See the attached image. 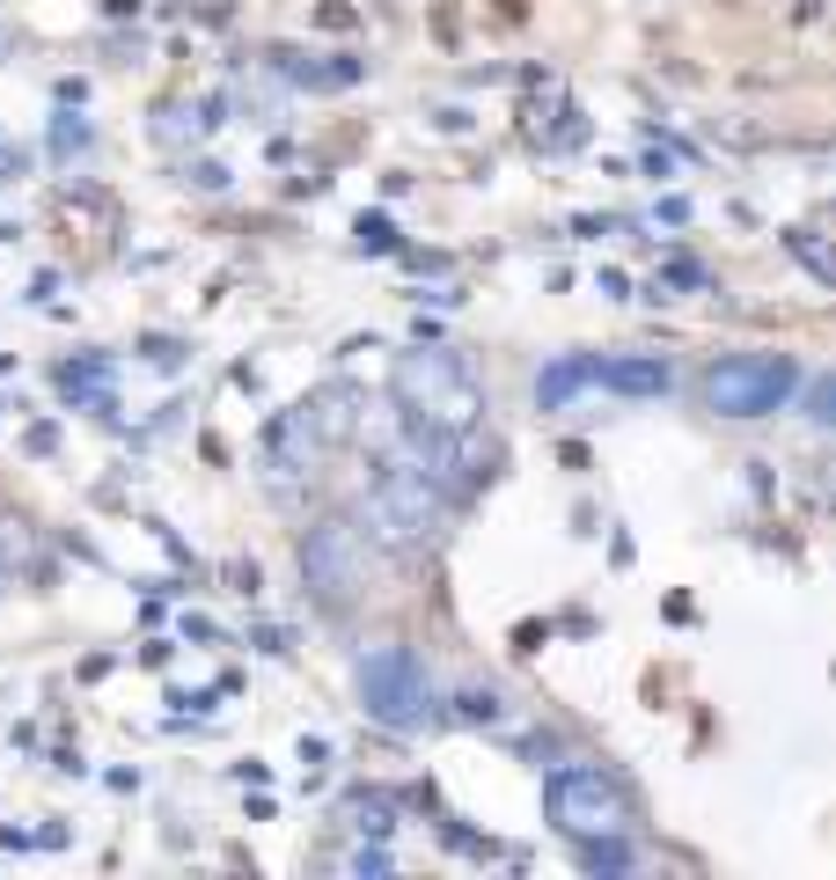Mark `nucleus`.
Listing matches in <instances>:
<instances>
[{"label": "nucleus", "mask_w": 836, "mask_h": 880, "mask_svg": "<svg viewBox=\"0 0 836 880\" xmlns=\"http://www.w3.org/2000/svg\"><path fill=\"white\" fill-rule=\"evenodd\" d=\"M390 396L404 426H426V433H477V418H485V390L469 382V367L441 345H418L404 352L390 374Z\"/></svg>", "instance_id": "1"}, {"label": "nucleus", "mask_w": 836, "mask_h": 880, "mask_svg": "<svg viewBox=\"0 0 836 880\" xmlns=\"http://www.w3.org/2000/svg\"><path fill=\"white\" fill-rule=\"evenodd\" d=\"M368 521L390 551H426L448 521V499L426 470H411L396 455V463H382V477H374V491H368Z\"/></svg>", "instance_id": "2"}, {"label": "nucleus", "mask_w": 836, "mask_h": 880, "mask_svg": "<svg viewBox=\"0 0 836 880\" xmlns=\"http://www.w3.org/2000/svg\"><path fill=\"white\" fill-rule=\"evenodd\" d=\"M360 705H368L374 727L390 733H411L433 719V683H426V668H418L411 646H374L360 653Z\"/></svg>", "instance_id": "3"}, {"label": "nucleus", "mask_w": 836, "mask_h": 880, "mask_svg": "<svg viewBox=\"0 0 836 880\" xmlns=\"http://www.w3.org/2000/svg\"><path fill=\"white\" fill-rule=\"evenodd\" d=\"M792 390H800V367L786 352H741V360H719L705 374V404L719 418H770L786 412Z\"/></svg>", "instance_id": "4"}, {"label": "nucleus", "mask_w": 836, "mask_h": 880, "mask_svg": "<svg viewBox=\"0 0 836 880\" xmlns=\"http://www.w3.org/2000/svg\"><path fill=\"white\" fill-rule=\"evenodd\" d=\"M543 807H550V822H558L572 844L631 830V800H624V785L602 778V771H558V778L543 785Z\"/></svg>", "instance_id": "5"}, {"label": "nucleus", "mask_w": 836, "mask_h": 880, "mask_svg": "<svg viewBox=\"0 0 836 880\" xmlns=\"http://www.w3.org/2000/svg\"><path fill=\"white\" fill-rule=\"evenodd\" d=\"M368 572V551H360V529L352 521H316L309 543H301V580L316 587L323 602H345Z\"/></svg>", "instance_id": "6"}, {"label": "nucleus", "mask_w": 836, "mask_h": 880, "mask_svg": "<svg viewBox=\"0 0 836 880\" xmlns=\"http://www.w3.org/2000/svg\"><path fill=\"white\" fill-rule=\"evenodd\" d=\"M323 455V426H316V404H287V412L265 426V463L279 485H294V477H309Z\"/></svg>", "instance_id": "7"}, {"label": "nucleus", "mask_w": 836, "mask_h": 880, "mask_svg": "<svg viewBox=\"0 0 836 880\" xmlns=\"http://www.w3.org/2000/svg\"><path fill=\"white\" fill-rule=\"evenodd\" d=\"M594 382H602V390H616V396H667V382H675V374H667V360H653V352H639V360H594Z\"/></svg>", "instance_id": "8"}, {"label": "nucleus", "mask_w": 836, "mask_h": 880, "mask_svg": "<svg viewBox=\"0 0 836 880\" xmlns=\"http://www.w3.org/2000/svg\"><path fill=\"white\" fill-rule=\"evenodd\" d=\"M588 382H594V360L566 352L558 367H543V374H536V404H543V412H558V404H566L572 390H588Z\"/></svg>", "instance_id": "9"}, {"label": "nucleus", "mask_w": 836, "mask_h": 880, "mask_svg": "<svg viewBox=\"0 0 836 880\" xmlns=\"http://www.w3.org/2000/svg\"><path fill=\"white\" fill-rule=\"evenodd\" d=\"M345 814H352V830L360 836H390L396 822H390V800H382V792H360V800L345 807Z\"/></svg>", "instance_id": "10"}, {"label": "nucleus", "mask_w": 836, "mask_h": 880, "mask_svg": "<svg viewBox=\"0 0 836 880\" xmlns=\"http://www.w3.org/2000/svg\"><path fill=\"white\" fill-rule=\"evenodd\" d=\"M360 250H396V228H390L382 213H374V220H360Z\"/></svg>", "instance_id": "11"}, {"label": "nucleus", "mask_w": 836, "mask_h": 880, "mask_svg": "<svg viewBox=\"0 0 836 880\" xmlns=\"http://www.w3.org/2000/svg\"><path fill=\"white\" fill-rule=\"evenodd\" d=\"M492 711H499V697H477V690L463 697V719H492Z\"/></svg>", "instance_id": "12"}]
</instances>
